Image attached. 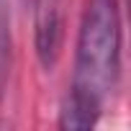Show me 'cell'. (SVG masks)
I'll list each match as a JSON object with an SVG mask.
<instances>
[{"mask_svg": "<svg viewBox=\"0 0 131 131\" xmlns=\"http://www.w3.org/2000/svg\"><path fill=\"white\" fill-rule=\"evenodd\" d=\"M34 46L44 70H54L64 44V0H31Z\"/></svg>", "mask_w": 131, "mask_h": 131, "instance_id": "obj_2", "label": "cell"}, {"mask_svg": "<svg viewBox=\"0 0 131 131\" xmlns=\"http://www.w3.org/2000/svg\"><path fill=\"white\" fill-rule=\"evenodd\" d=\"M121 3L85 0L80 16L75 64L67 95L62 100L59 126L70 131L93 128L121 80Z\"/></svg>", "mask_w": 131, "mask_h": 131, "instance_id": "obj_1", "label": "cell"}, {"mask_svg": "<svg viewBox=\"0 0 131 131\" xmlns=\"http://www.w3.org/2000/svg\"><path fill=\"white\" fill-rule=\"evenodd\" d=\"M13 57V36H10V0H0V95L5 90L10 75Z\"/></svg>", "mask_w": 131, "mask_h": 131, "instance_id": "obj_3", "label": "cell"}]
</instances>
